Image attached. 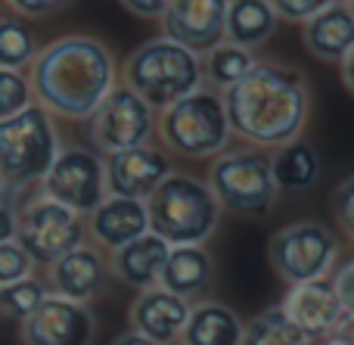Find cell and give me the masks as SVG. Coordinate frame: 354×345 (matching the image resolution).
<instances>
[{
	"instance_id": "obj_1",
	"label": "cell",
	"mask_w": 354,
	"mask_h": 345,
	"mask_svg": "<svg viewBox=\"0 0 354 345\" xmlns=\"http://www.w3.org/2000/svg\"><path fill=\"white\" fill-rule=\"evenodd\" d=\"M221 97L230 134L261 149L299 140L311 112V91L305 75L270 59H255L249 72Z\"/></svg>"
},
{
	"instance_id": "obj_2",
	"label": "cell",
	"mask_w": 354,
	"mask_h": 345,
	"mask_svg": "<svg viewBox=\"0 0 354 345\" xmlns=\"http://www.w3.org/2000/svg\"><path fill=\"white\" fill-rule=\"evenodd\" d=\"M28 68L35 103L68 122H84L118 84L115 56L87 35H68L41 47Z\"/></svg>"
},
{
	"instance_id": "obj_3",
	"label": "cell",
	"mask_w": 354,
	"mask_h": 345,
	"mask_svg": "<svg viewBox=\"0 0 354 345\" xmlns=\"http://www.w3.org/2000/svg\"><path fill=\"white\" fill-rule=\"evenodd\" d=\"M149 234L168 246H205L218 230L221 205L205 180L171 171L147 199Z\"/></svg>"
},
{
	"instance_id": "obj_4",
	"label": "cell",
	"mask_w": 354,
	"mask_h": 345,
	"mask_svg": "<svg viewBox=\"0 0 354 345\" xmlns=\"http://www.w3.org/2000/svg\"><path fill=\"white\" fill-rule=\"evenodd\" d=\"M124 87L134 91L149 109L162 112L187 93L202 87L199 56L162 37H149L124 59Z\"/></svg>"
},
{
	"instance_id": "obj_5",
	"label": "cell",
	"mask_w": 354,
	"mask_h": 345,
	"mask_svg": "<svg viewBox=\"0 0 354 345\" xmlns=\"http://www.w3.org/2000/svg\"><path fill=\"white\" fill-rule=\"evenodd\" d=\"M205 184L218 199L221 212L249 221L268 218L280 196L270 174V153L261 147H224L218 156H212Z\"/></svg>"
},
{
	"instance_id": "obj_6",
	"label": "cell",
	"mask_w": 354,
	"mask_h": 345,
	"mask_svg": "<svg viewBox=\"0 0 354 345\" xmlns=\"http://www.w3.org/2000/svg\"><path fill=\"white\" fill-rule=\"evenodd\" d=\"M156 131L168 153L183 159H212L230 143V122H227L224 97L202 84L156 115Z\"/></svg>"
},
{
	"instance_id": "obj_7",
	"label": "cell",
	"mask_w": 354,
	"mask_h": 345,
	"mask_svg": "<svg viewBox=\"0 0 354 345\" xmlns=\"http://www.w3.org/2000/svg\"><path fill=\"white\" fill-rule=\"evenodd\" d=\"M56 153H59V134L53 115L44 106L31 103L28 109L0 122V180L10 190L41 184Z\"/></svg>"
},
{
	"instance_id": "obj_8",
	"label": "cell",
	"mask_w": 354,
	"mask_h": 345,
	"mask_svg": "<svg viewBox=\"0 0 354 345\" xmlns=\"http://www.w3.org/2000/svg\"><path fill=\"white\" fill-rule=\"evenodd\" d=\"M84 215L44 196L41 190L16 209V243L35 265H53L75 246H84Z\"/></svg>"
},
{
	"instance_id": "obj_9",
	"label": "cell",
	"mask_w": 354,
	"mask_h": 345,
	"mask_svg": "<svg viewBox=\"0 0 354 345\" xmlns=\"http://www.w3.org/2000/svg\"><path fill=\"white\" fill-rule=\"evenodd\" d=\"M268 259L277 277L289 286L330 277L339 259V243L326 224L295 221L280 227L268 243Z\"/></svg>"
},
{
	"instance_id": "obj_10",
	"label": "cell",
	"mask_w": 354,
	"mask_h": 345,
	"mask_svg": "<svg viewBox=\"0 0 354 345\" xmlns=\"http://www.w3.org/2000/svg\"><path fill=\"white\" fill-rule=\"evenodd\" d=\"M156 115L159 112L149 109L134 91L124 84H115L112 93L84 118L87 122V140L93 149L112 156L122 149L149 143L156 134Z\"/></svg>"
},
{
	"instance_id": "obj_11",
	"label": "cell",
	"mask_w": 354,
	"mask_h": 345,
	"mask_svg": "<svg viewBox=\"0 0 354 345\" xmlns=\"http://www.w3.org/2000/svg\"><path fill=\"white\" fill-rule=\"evenodd\" d=\"M41 193L50 196L53 203L66 205V209L78 212V215H91L109 193H106V171L103 159L87 147H59L53 165L41 178Z\"/></svg>"
},
{
	"instance_id": "obj_12",
	"label": "cell",
	"mask_w": 354,
	"mask_h": 345,
	"mask_svg": "<svg viewBox=\"0 0 354 345\" xmlns=\"http://www.w3.org/2000/svg\"><path fill=\"white\" fill-rule=\"evenodd\" d=\"M97 317L81 302L47 292L44 302L22 321L25 345H93Z\"/></svg>"
},
{
	"instance_id": "obj_13",
	"label": "cell",
	"mask_w": 354,
	"mask_h": 345,
	"mask_svg": "<svg viewBox=\"0 0 354 345\" xmlns=\"http://www.w3.org/2000/svg\"><path fill=\"white\" fill-rule=\"evenodd\" d=\"M103 171H106V193L109 196H128L147 203L156 187L174 171V165L171 156L162 147L140 143V147L106 156Z\"/></svg>"
},
{
	"instance_id": "obj_14",
	"label": "cell",
	"mask_w": 354,
	"mask_h": 345,
	"mask_svg": "<svg viewBox=\"0 0 354 345\" xmlns=\"http://www.w3.org/2000/svg\"><path fill=\"white\" fill-rule=\"evenodd\" d=\"M230 0H171L162 12V35L202 56L224 44V19Z\"/></svg>"
},
{
	"instance_id": "obj_15",
	"label": "cell",
	"mask_w": 354,
	"mask_h": 345,
	"mask_svg": "<svg viewBox=\"0 0 354 345\" xmlns=\"http://www.w3.org/2000/svg\"><path fill=\"white\" fill-rule=\"evenodd\" d=\"M280 311L311 342L345 333V327H348V315L342 311V305H339L336 292H333V286L326 277L311 280V283L289 286V292L280 302Z\"/></svg>"
},
{
	"instance_id": "obj_16",
	"label": "cell",
	"mask_w": 354,
	"mask_h": 345,
	"mask_svg": "<svg viewBox=\"0 0 354 345\" xmlns=\"http://www.w3.org/2000/svg\"><path fill=\"white\" fill-rule=\"evenodd\" d=\"M187 317H189V302L180 296H174V292L162 290V286L140 290L137 299L131 302V311H128L131 330L147 336V339H153L156 345L180 342Z\"/></svg>"
},
{
	"instance_id": "obj_17",
	"label": "cell",
	"mask_w": 354,
	"mask_h": 345,
	"mask_svg": "<svg viewBox=\"0 0 354 345\" xmlns=\"http://www.w3.org/2000/svg\"><path fill=\"white\" fill-rule=\"evenodd\" d=\"M47 268H50L47 280L53 296H62L68 302L87 305L109 283V265L93 246H75L72 252H66Z\"/></svg>"
},
{
	"instance_id": "obj_18",
	"label": "cell",
	"mask_w": 354,
	"mask_h": 345,
	"mask_svg": "<svg viewBox=\"0 0 354 345\" xmlns=\"http://www.w3.org/2000/svg\"><path fill=\"white\" fill-rule=\"evenodd\" d=\"M87 234L93 236L97 246L106 249H122L131 240L149 234V218L147 203L128 196H106L91 215L84 218Z\"/></svg>"
},
{
	"instance_id": "obj_19",
	"label": "cell",
	"mask_w": 354,
	"mask_h": 345,
	"mask_svg": "<svg viewBox=\"0 0 354 345\" xmlns=\"http://www.w3.org/2000/svg\"><path fill=\"white\" fill-rule=\"evenodd\" d=\"M168 243L159 240L156 234H143L137 240H131L128 246L112 249L109 255V274L115 280H122L131 290H149V286H159L162 268L168 261Z\"/></svg>"
},
{
	"instance_id": "obj_20",
	"label": "cell",
	"mask_w": 354,
	"mask_h": 345,
	"mask_svg": "<svg viewBox=\"0 0 354 345\" xmlns=\"http://www.w3.org/2000/svg\"><path fill=\"white\" fill-rule=\"evenodd\" d=\"M301 37L311 56L324 62H342L354 50V12L348 3L336 0L308 22H301Z\"/></svg>"
},
{
	"instance_id": "obj_21",
	"label": "cell",
	"mask_w": 354,
	"mask_h": 345,
	"mask_svg": "<svg viewBox=\"0 0 354 345\" xmlns=\"http://www.w3.org/2000/svg\"><path fill=\"white\" fill-rule=\"evenodd\" d=\"M214 277V259L205 246H171L168 249V261L162 268L159 286L180 299L205 296Z\"/></svg>"
},
{
	"instance_id": "obj_22",
	"label": "cell",
	"mask_w": 354,
	"mask_h": 345,
	"mask_svg": "<svg viewBox=\"0 0 354 345\" xmlns=\"http://www.w3.org/2000/svg\"><path fill=\"white\" fill-rule=\"evenodd\" d=\"M280 16L268 0H230L224 19V41L255 53L261 44L274 37Z\"/></svg>"
},
{
	"instance_id": "obj_23",
	"label": "cell",
	"mask_w": 354,
	"mask_h": 345,
	"mask_svg": "<svg viewBox=\"0 0 354 345\" xmlns=\"http://www.w3.org/2000/svg\"><path fill=\"white\" fill-rule=\"evenodd\" d=\"M243 317L221 302L189 305V317L183 324V345H239L243 339Z\"/></svg>"
},
{
	"instance_id": "obj_24",
	"label": "cell",
	"mask_w": 354,
	"mask_h": 345,
	"mask_svg": "<svg viewBox=\"0 0 354 345\" xmlns=\"http://www.w3.org/2000/svg\"><path fill=\"white\" fill-rule=\"evenodd\" d=\"M270 174L280 193H305L320 178V153L305 140H289L270 153Z\"/></svg>"
},
{
	"instance_id": "obj_25",
	"label": "cell",
	"mask_w": 354,
	"mask_h": 345,
	"mask_svg": "<svg viewBox=\"0 0 354 345\" xmlns=\"http://www.w3.org/2000/svg\"><path fill=\"white\" fill-rule=\"evenodd\" d=\"M255 62V53L243 47H233V44H218L208 53L199 56V68H202V84L212 87V91L224 93L227 87H233Z\"/></svg>"
},
{
	"instance_id": "obj_26",
	"label": "cell",
	"mask_w": 354,
	"mask_h": 345,
	"mask_svg": "<svg viewBox=\"0 0 354 345\" xmlns=\"http://www.w3.org/2000/svg\"><path fill=\"white\" fill-rule=\"evenodd\" d=\"M239 345H311L305 333L280 311V305L245 321Z\"/></svg>"
},
{
	"instance_id": "obj_27",
	"label": "cell",
	"mask_w": 354,
	"mask_h": 345,
	"mask_svg": "<svg viewBox=\"0 0 354 345\" xmlns=\"http://www.w3.org/2000/svg\"><path fill=\"white\" fill-rule=\"evenodd\" d=\"M37 35L22 16H0V68H25L37 56Z\"/></svg>"
},
{
	"instance_id": "obj_28",
	"label": "cell",
	"mask_w": 354,
	"mask_h": 345,
	"mask_svg": "<svg viewBox=\"0 0 354 345\" xmlns=\"http://www.w3.org/2000/svg\"><path fill=\"white\" fill-rule=\"evenodd\" d=\"M44 296H47V286L35 274L25 280H16V283H6L0 286V315L12 317V321H25L44 302Z\"/></svg>"
},
{
	"instance_id": "obj_29",
	"label": "cell",
	"mask_w": 354,
	"mask_h": 345,
	"mask_svg": "<svg viewBox=\"0 0 354 345\" xmlns=\"http://www.w3.org/2000/svg\"><path fill=\"white\" fill-rule=\"evenodd\" d=\"M31 103H35V93H31L28 75L16 68H0V122L28 109Z\"/></svg>"
},
{
	"instance_id": "obj_30",
	"label": "cell",
	"mask_w": 354,
	"mask_h": 345,
	"mask_svg": "<svg viewBox=\"0 0 354 345\" xmlns=\"http://www.w3.org/2000/svg\"><path fill=\"white\" fill-rule=\"evenodd\" d=\"M35 274V261L31 255L19 246L16 240L0 243V286L16 283V280H25Z\"/></svg>"
},
{
	"instance_id": "obj_31",
	"label": "cell",
	"mask_w": 354,
	"mask_h": 345,
	"mask_svg": "<svg viewBox=\"0 0 354 345\" xmlns=\"http://www.w3.org/2000/svg\"><path fill=\"white\" fill-rule=\"evenodd\" d=\"M326 280H330L333 292H336L339 305H342V311L348 315V324H351L354 321V259L342 261L339 268H333Z\"/></svg>"
},
{
	"instance_id": "obj_32",
	"label": "cell",
	"mask_w": 354,
	"mask_h": 345,
	"mask_svg": "<svg viewBox=\"0 0 354 345\" xmlns=\"http://www.w3.org/2000/svg\"><path fill=\"white\" fill-rule=\"evenodd\" d=\"M274 6V12L286 22H308L311 16H317L320 10H326L336 0H268Z\"/></svg>"
},
{
	"instance_id": "obj_33",
	"label": "cell",
	"mask_w": 354,
	"mask_h": 345,
	"mask_svg": "<svg viewBox=\"0 0 354 345\" xmlns=\"http://www.w3.org/2000/svg\"><path fill=\"white\" fill-rule=\"evenodd\" d=\"M330 205H333V215H336L339 227H342L345 234L354 240V174H351V178H345L342 184L336 187Z\"/></svg>"
},
{
	"instance_id": "obj_34",
	"label": "cell",
	"mask_w": 354,
	"mask_h": 345,
	"mask_svg": "<svg viewBox=\"0 0 354 345\" xmlns=\"http://www.w3.org/2000/svg\"><path fill=\"white\" fill-rule=\"evenodd\" d=\"M12 10L22 19H41V16H53L62 6H68L72 0H6Z\"/></svg>"
},
{
	"instance_id": "obj_35",
	"label": "cell",
	"mask_w": 354,
	"mask_h": 345,
	"mask_svg": "<svg viewBox=\"0 0 354 345\" xmlns=\"http://www.w3.org/2000/svg\"><path fill=\"white\" fill-rule=\"evenodd\" d=\"M122 3H124V10L140 19H159L171 0H122Z\"/></svg>"
},
{
	"instance_id": "obj_36",
	"label": "cell",
	"mask_w": 354,
	"mask_h": 345,
	"mask_svg": "<svg viewBox=\"0 0 354 345\" xmlns=\"http://www.w3.org/2000/svg\"><path fill=\"white\" fill-rule=\"evenodd\" d=\"M16 240V212L10 209V203L0 205V243Z\"/></svg>"
},
{
	"instance_id": "obj_37",
	"label": "cell",
	"mask_w": 354,
	"mask_h": 345,
	"mask_svg": "<svg viewBox=\"0 0 354 345\" xmlns=\"http://www.w3.org/2000/svg\"><path fill=\"white\" fill-rule=\"evenodd\" d=\"M339 66H342V84H345V91L354 97V50L345 56L342 62H339Z\"/></svg>"
},
{
	"instance_id": "obj_38",
	"label": "cell",
	"mask_w": 354,
	"mask_h": 345,
	"mask_svg": "<svg viewBox=\"0 0 354 345\" xmlns=\"http://www.w3.org/2000/svg\"><path fill=\"white\" fill-rule=\"evenodd\" d=\"M112 345H156V342L147 339V336H140V333H134V330H128V333H122Z\"/></svg>"
},
{
	"instance_id": "obj_39",
	"label": "cell",
	"mask_w": 354,
	"mask_h": 345,
	"mask_svg": "<svg viewBox=\"0 0 354 345\" xmlns=\"http://www.w3.org/2000/svg\"><path fill=\"white\" fill-rule=\"evenodd\" d=\"M311 345H354L345 333H336V336H326V339H317V342H311Z\"/></svg>"
},
{
	"instance_id": "obj_40",
	"label": "cell",
	"mask_w": 354,
	"mask_h": 345,
	"mask_svg": "<svg viewBox=\"0 0 354 345\" xmlns=\"http://www.w3.org/2000/svg\"><path fill=\"white\" fill-rule=\"evenodd\" d=\"M6 203H10V187L0 180V205H6Z\"/></svg>"
},
{
	"instance_id": "obj_41",
	"label": "cell",
	"mask_w": 354,
	"mask_h": 345,
	"mask_svg": "<svg viewBox=\"0 0 354 345\" xmlns=\"http://www.w3.org/2000/svg\"><path fill=\"white\" fill-rule=\"evenodd\" d=\"M345 336H348V339H351V342H354V321H351V324H348V327H345Z\"/></svg>"
},
{
	"instance_id": "obj_42",
	"label": "cell",
	"mask_w": 354,
	"mask_h": 345,
	"mask_svg": "<svg viewBox=\"0 0 354 345\" xmlns=\"http://www.w3.org/2000/svg\"><path fill=\"white\" fill-rule=\"evenodd\" d=\"M348 6H351V12H354V0H348Z\"/></svg>"
}]
</instances>
